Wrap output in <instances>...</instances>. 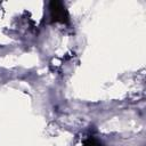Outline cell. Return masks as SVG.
Listing matches in <instances>:
<instances>
[{
  "mask_svg": "<svg viewBox=\"0 0 146 146\" xmlns=\"http://www.w3.org/2000/svg\"><path fill=\"white\" fill-rule=\"evenodd\" d=\"M49 15L52 23H62L66 24L70 22L68 11L66 10L64 3L62 1H50L49 2Z\"/></svg>",
  "mask_w": 146,
  "mask_h": 146,
  "instance_id": "obj_1",
  "label": "cell"
},
{
  "mask_svg": "<svg viewBox=\"0 0 146 146\" xmlns=\"http://www.w3.org/2000/svg\"><path fill=\"white\" fill-rule=\"evenodd\" d=\"M83 146H103V144L99 140H97L96 138L90 137L83 141Z\"/></svg>",
  "mask_w": 146,
  "mask_h": 146,
  "instance_id": "obj_2",
  "label": "cell"
}]
</instances>
